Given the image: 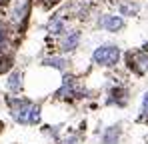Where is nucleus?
Listing matches in <instances>:
<instances>
[{"label": "nucleus", "instance_id": "1", "mask_svg": "<svg viewBox=\"0 0 148 144\" xmlns=\"http://www.w3.org/2000/svg\"><path fill=\"white\" fill-rule=\"evenodd\" d=\"M10 114L20 124H36L40 120V106L24 98H8Z\"/></svg>", "mask_w": 148, "mask_h": 144}, {"label": "nucleus", "instance_id": "2", "mask_svg": "<svg viewBox=\"0 0 148 144\" xmlns=\"http://www.w3.org/2000/svg\"><path fill=\"white\" fill-rule=\"evenodd\" d=\"M92 60L94 64L98 66H114L118 64L120 60V48L114 46V44H104V46H98L92 54Z\"/></svg>", "mask_w": 148, "mask_h": 144}, {"label": "nucleus", "instance_id": "3", "mask_svg": "<svg viewBox=\"0 0 148 144\" xmlns=\"http://www.w3.org/2000/svg\"><path fill=\"white\" fill-rule=\"evenodd\" d=\"M56 96H58V98H80V96H82V86L78 84L76 78L66 76L64 82H62V88L56 92Z\"/></svg>", "mask_w": 148, "mask_h": 144}, {"label": "nucleus", "instance_id": "4", "mask_svg": "<svg viewBox=\"0 0 148 144\" xmlns=\"http://www.w3.org/2000/svg\"><path fill=\"white\" fill-rule=\"evenodd\" d=\"M128 66H130V68H134L138 74L148 72V50L128 52Z\"/></svg>", "mask_w": 148, "mask_h": 144}, {"label": "nucleus", "instance_id": "5", "mask_svg": "<svg viewBox=\"0 0 148 144\" xmlns=\"http://www.w3.org/2000/svg\"><path fill=\"white\" fill-rule=\"evenodd\" d=\"M98 26L104 28V30H108V32H118V30L124 28V20H122V16L106 14V16H102V18L98 20Z\"/></svg>", "mask_w": 148, "mask_h": 144}, {"label": "nucleus", "instance_id": "6", "mask_svg": "<svg viewBox=\"0 0 148 144\" xmlns=\"http://www.w3.org/2000/svg\"><path fill=\"white\" fill-rule=\"evenodd\" d=\"M78 44H80V32L78 30H70L64 38H62V50L64 52H72V50H76L78 48Z\"/></svg>", "mask_w": 148, "mask_h": 144}, {"label": "nucleus", "instance_id": "7", "mask_svg": "<svg viewBox=\"0 0 148 144\" xmlns=\"http://www.w3.org/2000/svg\"><path fill=\"white\" fill-rule=\"evenodd\" d=\"M28 14V0H16L12 6V20L16 24H20Z\"/></svg>", "mask_w": 148, "mask_h": 144}, {"label": "nucleus", "instance_id": "8", "mask_svg": "<svg viewBox=\"0 0 148 144\" xmlns=\"http://www.w3.org/2000/svg\"><path fill=\"white\" fill-rule=\"evenodd\" d=\"M6 86H8V90H10V92H20V88H22V72H20V70H14V72H12V74L8 76Z\"/></svg>", "mask_w": 148, "mask_h": 144}, {"label": "nucleus", "instance_id": "9", "mask_svg": "<svg viewBox=\"0 0 148 144\" xmlns=\"http://www.w3.org/2000/svg\"><path fill=\"white\" fill-rule=\"evenodd\" d=\"M138 10H140V6L136 4V2H120L118 4V12H120V16H134V14H138Z\"/></svg>", "mask_w": 148, "mask_h": 144}, {"label": "nucleus", "instance_id": "10", "mask_svg": "<svg viewBox=\"0 0 148 144\" xmlns=\"http://www.w3.org/2000/svg\"><path fill=\"white\" fill-rule=\"evenodd\" d=\"M64 30H66V22H64L62 16H54L48 22V32L50 34H62Z\"/></svg>", "mask_w": 148, "mask_h": 144}, {"label": "nucleus", "instance_id": "11", "mask_svg": "<svg viewBox=\"0 0 148 144\" xmlns=\"http://www.w3.org/2000/svg\"><path fill=\"white\" fill-rule=\"evenodd\" d=\"M120 136V128L118 126H110L104 134H102V144H116Z\"/></svg>", "mask_w": 148, "mask_h": 144}, {"label": "nucleus", "instance_id": "12", "mask_svg": "<svg viewBox=\"0 0 148 144\" xmlns=\"http://www.w3.org/2000/svg\"><path fill=\"white\" fill-rule=\"evenodd\" d=\"M44 64L46 66H52V68H56V70H66V60L64 58H58V56H52V58H44Z\"/></svg>", "mask_w": 148, "mask_h": 144}, {"label": "nucleus", "instance_id": "13", "mask_svg": "<svg viewBox=\"0 0 148 144\" xmlns=\"http://www.w3.org/2000/svg\"><path fill=\"white\" fill-rule=\"evenodd\" d=\"M142 112H144V116H148V92L144 94V100H142Z\"/></svg>", "mask_w": 148, "mask_h": 144}, {"label": "nucleus", "instance_id": "14", "mask_svg": "<svg viewBox=\"0 0 148 144\" xmlns=\"http://www.w3.org/2000/svg\"><path fill=\"white\" fill-rule=\"evenodd\" d=\"M64 144H78V138H76V136H70V138L64 140Z\"/></svg>", "mask_w": 148, "mask_h": 144}, {"label": "nucleus", "instance_id": "15", "mask_svg": "<svg viewBox=\"0 0 148 144\" xmlns=\"http://www.w3.org/2000/svg\"><path fill=\"white\" fill-rule=\"evenodd\" d=\"M4 44V26L0 24V46Z\"/></svg>", "mask_w": 148, "mask_h": 144}]
</instances>
